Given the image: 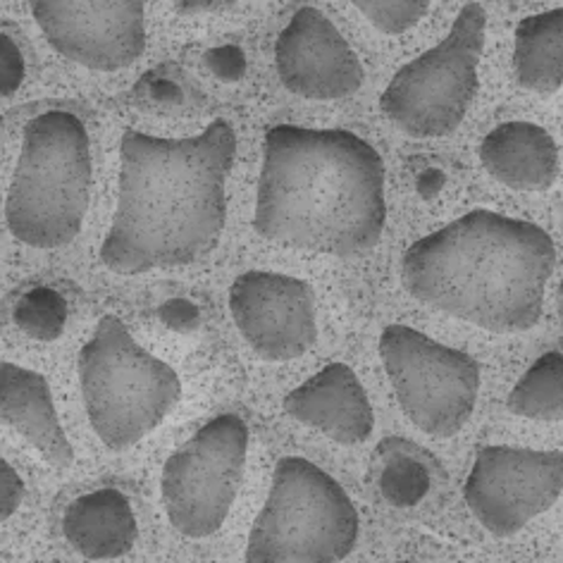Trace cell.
<instances>
[{
  "label": "cell",
  "mask_w": 563,
  "mask_h": 563,
  "mask_svg": "<svg viewBox=\"0 0 563 563\" xmlns=\"http://www.w3.org/2000/svg\"><path fill=\"white\" fill-rule=\"evenodd\" d=\"M487 15L481 3L463 8L452 32L391 77L379 108L416 139L452 134L477 96V65L485 48Z\"/></svg>",
  "instance_id": "7"
},
{
  "label": "cell",
  "mask_w": 563,
  "mask_h": 563,
  "mask_svg": "<svg viewBox=\"0 0 563 563\" xmlns=\"http://www.w3.org/2000/svg\"><path fill=\"white\" fill-rule=\"evenodd\" d=\"M563 492V452L492 444L475 456L463 497L497 538H511L549 511Z\"/></svg>",
  "instance_id": "10"
},
{
  "label": "cell",
  "mask_w": 563,
  "mask_h": 563,
  "mask_svg": "<svg viewBox=\"0 0 563 563\" xmlns=\"http://www.w3.org/2000/svg\"><path fill=\"white\" fill-rule=\"evenodd\" d=\"M285 411L346 446L363 444L375 428L368 394L346 363H330L301 387L289 391Z\"/></svg>",
  "instance_id": "14"
},
{
  "label": "cell",
  "mask_w": 563,
  "mask_h": 563,
  "mask_svg": "<svg viewBox=\"0 0 563 563\" xmlns=\"http://www.w3.org/2000/svg\"><path fill=\"white\" fill-rule=\"evenodd\" d=\"M358 511L316 463L287 456L249 534V563H334L354 552Z\"/></svg>",
  "instance_id": "6"
},
{
  "label": "cell",
  "mask_w": 563,
  "mask_h": 563,
  "mask_svg": "<svg viewBox=\"0 0 563 563\" xmlns=\"http://www.w3.org/2000/svg\"><path fill=\"white\" fill-rule=\"evenodd\" d=\"M430 489V475L418 461L397 456L387 463L379 481V492L391 506H416Z\"/></svg>",
  "instance_id": "21"
},
{
  "label": "cell",
  "mask_w": 563,
  "mask_h": 563,
  "mask_svg": "<svg viewBox=\"0 0 563 563\" xmlns=\"http://www.w3.org/2000/svg\"><path fill=\"white\" fill-rule=\"evenodd\" d=\"M22 499L24 483L20 473L12 468L5 459H0V523L20 509Z\"/></svg>",
  "instance_id": "25"
},
{
  "label": "cell",
  "mask_w": 563,
  "mask_h": 563,
  "mask_svg": "<svg viewBox=\"0 0 563 563\" xmlns=\"http://www.w3.org/2000/svg\"><path fill=\"white\" fill-rule=\"evenodd\" d=\"M175 5L179 12H213V10H222L232 5V0H175Z\"/></svg>",
  "instance_id": "27"
},
{
  "label": "cell",
  "mask_w": 563,
  "mask_h": 563,
  "mask_svg": "<svg viewBox=\"0 0 563 563\" xmlns=\"http://www.w3.org/2000/svg\"><path fill=\"white\" fill-rule=\"evenodd\" d=\"M375 30L385 34H404L426 18L430 0H351Z\"/></svg>",
  "instance_id": "22"
},
{
  "label": "cell",
  "mask_w": 563,
  "mask_h": 563,
  "mask_svg": "<svg viewBox=\"0 0 563 563\" xmlns=\"http://www.w3.org/2000/svg\"><path fill=\"white\" fill-rule=\"evenodd\" d=\"M79 379L91 428L112 452L144 440L181 399L175 368L141 349L118 316H103L81 349Z\"/></svg>",
  "instance_id": "5"
},
{
  "label": "cell",
  "mask_w": 563,
  "mask_h": 563,
  "mask_svg": "<svg viewBox=\"0 0 563 563\" xmlns=\"http://www.w3.org/2000/svg\"><path fill=\"white\" fill-rule=\"evenodd\" d=\"M387 222L383 156L354 132L277 124L263 139L253 230L322 256H361Z\"/></svg>",
  "instance_id": "2"
},
{
  "label": "cell",
  "mask_w": 563,
  "mask_h": 563,
  "mask_svg": "<svg viewBox=\"0 0 563 563\" xmlns=\"http://www.w3.org/2000/svg\"><path fill=\"white\" fill-rule=\"evenodd\" d=\"M18 328L36 342H55L65 330L67 303L58 291L38 287L26 291L15 308Z\"/></svg>",
  "instance_id": "20"
},
{
  "label": "cell",
  "mask_w": 563,
  "mask_h": 563,
  "mask_svg": "<svg viewBox=\"0 0 563 563\" xmlns=\"http://www.w3.org/2000/svg\"><path fill=\"white\" fill-rule=\"evenodd\" d=\"M554 267L556 246L540 224L473 210L408 246L401 279L434 311L514 334L540 322Z\"/></svg>",
  "instance_id": "3"
},
{
  "label": "cell",
  "mask_w": 563,
  "mask_h": 563,
  "mask_svg": "<svg viewBox=\"0 0 563 563\" xmlns=\"http://www.w3.org/2000/svg\"><path fill=\"white\" fill-rule=\"evenodd\" d=\"M206 63L218 79L222 81H239L246 73V58L242 48L236 46H220L206 53Z\"/></svg>",
  "instance_id": "24"
},
{
  "label": "cell",
  "mask_w": 563,
  "mask_h": 563,
  "mask_svg": "<svg viewBox=\"0 0 563 563\" xmlns=\"http://www.w3.org/2000/svg\"><path fill=\"white\" fill-rule=\"evenodd\" d=\"M379 358L401 411L416 428L452 438L471 420L481 365L466 351L444 346L408 325H389L379 334Z\"/></svg>",
  "instance_id": "8"
},
{
  "label": "cell",
  "mask_w": 563,
  "mask_h": 563,
  "mask_svg": "<svg viewBox=\"0 0 563 563\" xmlns=\"http://www.w3.org/2000/svg\"><path fill=\"white\" fill-rule=\"evenodd\" d=\"M477 156L485 170L516 191H544L559 177V148L544 126L506 122L492 130Z\"/></svg>",
  "instance_id": "16"
},
{
  "label": "cell",
  "mask_w": 563,
  "mask_h": 563,
  "mask_svg": "<svg viewBox=\"0 0 563 563\" xmlns=\"http://www.w3.org/2000/svg\"><path fill=\"white\" fill-rule=\"evenodd\" d=\"M91 196L87 126L73 112L51 110L24 130L8 191L5 218L15 239L34 249H60L81 232Z\"/></svg>",
  "instance_id": "4"
},
{
  "label": "cell",
  "mask_w": 563,
  "mask_h": 563,
  "mask_svg": "<svg viewBox=\"0 0 563 563\" xmlns=\"http://www.w3.org/2000/svg\"><path fill=\"white\" fill-rule=\"evenodd\" d=\"M24 81V58L15 41L0 34V98L12 96Z\"/></svg>",
  "instance_id": "23"
},
{
  "label": "cell",
  "mask_w": 563,
  "mask_h": 563,
  "mask_svg": "<svg viewBox=\"0 0 563 563\" xmlns=\"http://www.w3.org/2000/svg\"><path fill=\"white\" fill-rule=\"evenodd\" d=\"M148 81V79H144ZM151 84V98L153 101H175V98H179V89L175 87L173 81L167 79H158V81H148Z\"/></svg>",
  "instance_id": "28"
},
{
  "label": "cell",
  "mask_w": 563,
  "mask_h": 563,
  "mask_svg": "<svg viewBox=\"0 0 563 563\" xmlns=\"http://www.w3.org/2000/svg\"><path fill=\"white\" fill-rule=\"evenodd\" d=\"M282 84L311 101H336L356 93L363 65L342 32L316 8H301L275 44Z\"/></svg>",
  "instance_id": "13"
},
{
  "label": "cell",
  "mask_w": 563,
  "mask_h": 563,
  "mask_svg": "<svg viewBox=\"0 0 563 563\" xmlns=\"http://www.w3.org/2000/svg\"><path fill=\"white\" fill-rule=\"evenodd\" d=\"M53 51L81 67L115 73L146 48L144 0H30Z\"/></svg>",
  "instance_id": "11"
},
{
  "label": "cell",
  "mask_w": 563,
  "mask_h": 563,
  "mask_svg": "<svg viewBox=\"0 0 563 563\" xmlns=\"http://www.w3.org/2000/svg\"><path fill=\"white\" fill-rule=\"evenodd\" d=\"M236 136L224 120L199 136L161 139L126 130L120 144V196L101 261L112 273L144 275L206 258L228 220L224 185Z\"/></svg>",
  "instance_id": "1"
},
{
  "label": "cell",
  "mask_w": 563,
  "mask_h": 563,
  "mask_svg": "<svg viewBox=\"0 0 563 563\" xmlns=\"http://www.w3.org/2000/svg\"><path fill=\"white\" fill-rule=\"evenodd\" d=\"M0 420L15 428L53 468L73 466V444L60 426L44 375L15 363H0Z\"/></svg>",
  "instance_id": "15"
},
{
  "label": "cell",
  "mask_w": 563,
  "mask_h": 563,
  "mask_svg": "<svg viewBox=\"0 0 563 563\" xmlns=\"http://www.w3.org/2000/svg\"><path fill=\"white\" fill-rule=\"evenodd\" d=\"M514 69L520 87L554 93L563 84V10L526 18L516 26Z\"/></svg>",
  "instance_id": "18"
},
{
  "label": "cell",
  "mask_w": 563,
  "mask_h": 563,
  "mask_svg": "<svg viewBox=\"0 0 563 563\" xmlns=\"http://www.w3.org/2000/svg\"><path fill=\"white\" fill-rule=\"evenodd\" d=\"M230 311L249 346L265 361H294L318 340L313 289L291 275H239L230 289Z\"/></svg>",
  "instance_id": "12"
},
{
  "label": "cell",
  "mask_w": 563,
  "mask_h": 563,
  "mask_svg": "<svg viewBox=\"0 0 563 563\" xmlns=\"http://www.w3.org/2000/svg\"><path fill=\"white\" fill-rule=\"evenodd\" d=\"M249 428L239 416H218L167 459L161 495L167 520L187 538L216 534L244 483Z\"/></svg>",
  "instance_id": "9"
},
{
  "label": "cell",
  "mask_w": 563,
  "mask_h": 563,
  "mask_svg": "<svg viewBox=\"0 0 563 563\" xmlns=\"http://www.w3.org/2000/svg\"><path fill=\"white\" fill-rule=\"evenodd\" d=\"M158 318L170 330L189 332L196 328V322H199V308H196L189 299H170L161 306Z\"/></svg>",
  "instance_id": "26"
},
{
  "label": "cell",
  "mask_w": 563,
  "mask_h": 563,
  "mask_svg": "<svg viewBox=\"0 0 563 563\" xmlns=\"http://www.w3.org/2000/svg\"><path fill=\"white\" fill-rule=\"evenodd\" d=\"M63 532L84 559L108 561L132 552L139 538L132 504L118 489H98L69 506Z\"/></svg>",
  "instance_id": "17"
},
{
  "label": "cell",
  "mask_w": 563,
  "mask_h": 563,
  "mask_svg": "<svg viewBox=\"0 0 563 563\" xmlns=\"http://www.w3.org/2000/svg\"><path fill=\"white\" fill-rule=\"evenodd\" d=\"M442 185H444V175L440 170H428L418 181V191L422 196H428V199H432V196L442 189Z\"/></svg>",
  "instance_id": "29"
},
{
  "label": "cell",
  "mask_w": 563,
  "mask_h": 563,
  "mask_svg": "<svg viewBox=\"0 0 563 563\" xmlns=\"http://www.w3.org/2000/svg\"><path fill=\"white\" fill-rule=\"evenodd\" d=\"M509 411L520 418L561 422L563 418V354L549 351L534 361L509 394Z\"/></svg>",
  "instance_id": "19"
}]
</instances>
